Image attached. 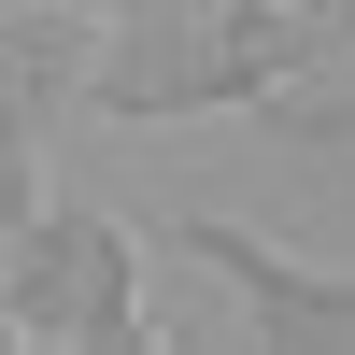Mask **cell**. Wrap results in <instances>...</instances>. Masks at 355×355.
<instances>
[{"label": "cell", "instance_id": "cell-1", "mask_svg": "<svg viewBox=\"0 0 355 355\" xmlns=\"http://www.w3.org/2000/svg\"><path fill=\"white\" fill-rule=\"evenodd\" d=\"M0 341H28V355H128V341H157L142 327V242H128L114 199H85V185L28 199V227L0 242Z\"/></svg>", "mask_w": 355, "mask_h": 355}, {"label": "cell", "instance_id": "cell-2", "mask_svg": "<svg viewBox=\"0 0 355 355\" xmlns=\"http://www.w3.org/2000/svg\"><path fill=\"white\" fill-rule=\"evenodd\" d=\"M185 256L227 284V299H242V341H284V355H355V270L256 242L242 214H185Z\"/></svg>", "mask_w": 355, "mask_h": 355}, {"label": "cell", "instance_id": "cell-3", "mask_svg": "<svg viewBox=\"0 0 355 355\" xmlns=\"http://www.w3.org/2000/svg\"><path fill=\"white\" fill-rule=\"evenodd\" d=\"M0 15H28V0H0Z\"/></svg>", "mask_w": 355, "mask_h": 355}]
</instances>
